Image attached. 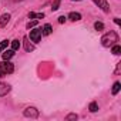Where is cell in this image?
<instances>
[{
  "instance_id": "obj_1",
  "label": "cell",
  "mask_w": 121,
  "mask_h": 121,
  "mask_svg": "<svg viewBox=\"0 0 121 121\" xmlns=\"http://www.w3.org/2000/svg\"><path fill=\"white\" fill-rule=\"evenodd\" d=\"M115 41H118V36L115 31H108L105 33L103 37H101V44L104 47H110V46H114Z\"/></svg>"
},
{
  "instance_id": "obj_2",
  "label": "cell",
  "mask_w": 121,
  "mask_h": 121,
  "mask_svg": "<svg viewBox=\"0 0 121 121\" xmlns=\"http://www.w3.org/2000/svg\"><path fill=\"white\" fill-rule=\"evenodd\" d=\"M14 71V66L13 63H10L9 60H3L2 63H0V74H10Z\"/></svg>"
},
{
  "instance_id": "obj_3",
  "label": "cell",
  "mask_w": 121,
  "mask_h": 121,
  "mask_svg": "<svg viewBox=\"0 0 121 121\" xmlns=\"http://www.w3.org/2000/svg\"><path fill=\"white\" fill-rule=\"evenodd\" d=\"M41 29H36V30H31L30 31V40L34 41V43H39L41 41Z\"/></svg>"
},
{
  "instance_id": "obj_4",
  "label": "cell",
  "mask_w": 121,
  "mask_h": 121,
  "mask_svg": "<svg viewBox=\"0 0 121 121\" xmlns=\"http://www.w3.org/2000/svg\"><path fill=\"white\" fill-rule=\"evenodd\" d=\"M24 117H30V118H37L39 117V110L34 108V107H27L24 110Z\"/></svg>"
},
{
  "instance_id": "obj_5",
  "label": "cell",
  "mask_w": 121,
  "mask_h": 121,
  "mask_svg": "<svg viewBox=\"0 0 121 121\" xmlns=\"http://www.w3.org/2000/svg\"><path fill=\"white\" fill-rule=\"evenodd\" d=\"M93 2H94L104 13H108V12H110V6H108V3H107V0H93Z\"/></svg>"
},
{
  "instance_id": "obj_6",
  "label": "cell",
  "mask_w": 121,
  "mask_h": 121,
  "mask_svg": "<svg viewBox=\"0 0 121 121\" xmlns=\"http://www.w3.org/2000/svg\"><path fill=\"white\" fill-rule=\"evenodd\" d=\"M10 91V86L9 84H4V83H0V97L6 95L7 93Z\"/></svg>"
},
{
  "instance_id": "obj_7",
  "label": "cell",
  "mask_w": 121,
  "mask_h": 121,
  "mask_svg": "<svg viewBox=\"0 0 121 121\" xmlns=\"http://www.w3.org/2000/svg\"><path fill=\"white\" fill-rule=\"evenodd\" d=\"M9 20H10V14H9V13H6V14H3V16H0V29L4 27V26L9 23Z\"/></svg>"
},
{
  "instance_id": "obj_8",
  "label": "cell",
  "mask_w": 121,
  "mask_h": 121,
  "mask_svg": "<svg viewBox=\"0 0 121 121\" xmlns=\"http://www.w3.org/2000/svg\"><path fill=\"white\" fill-rule=\"evenodd\" d=\"M24 48H26V51H33L34 50V46L30 44V41H29L27 37H24Z\"/></svg>"
},
{
  "instance_id": "obj_9",
  "label": "cell",
  "mask_w": 121,
  "mask_h": 121,
  "mask_svg": "<svg viewBox=\"0 0 121 121\" xmlns=\"http://www.w3.org/2000/svg\"><path fill=\"white\" fill-rule=\"evenodd\" d=\"M69 19H70V20H73V22H77V20H80V19H81V14H80V13H74V12H73V13H70V14H69Z\"/></svg>"
},
{
  "instance_id": "obj_10",
  "label": "cell",
  "mask_w": 121,
  "mask_h": 121,
  "mask_svg": "<svg viewBox=\"0 0 121 121\" xmlns=\"http://www.w3.org/2000/svg\"><path fill=\"white\" fill-rule=\"evenodd\" d=\"M13 54H14V50H6V51L3 53V60H9V58H12Z\"/></svg>"
},
{
  "instance_id": "obj_11",
  "label": "cell",
  "mask_w": 121,
  "mask_h": 121,
  "mask_svg": "<svg viewBox=\"0 0 121 121\" xmlns=\"http://www.w3.org/2000/svg\"><path fill=\"white\" fill-rule=\"evenodd\" d=\"M41 33H43L44 36H48V34L51 33V26H50V24H46V26L43 27V31H41Z\"/></svg>"
},
{
  "instance_id": "obj_12",
  "label": "cell",
  "mask_w": 121,
  "mask_h": 121,
  "mask_svg": "<svg viewBox=\"0 0 121 121\" xmlns=\"http://www.w3.org/2000/svg\"><path fill=\"white\" fill-rule=\"evenodd\" d=\"M120 88H121V84H120V83L117 81V83H114V86H112V91H111V93H112V94L115 95V94H117V93L120 91Z\"/></svg>"
},
{
  "instance_id": "obj_13",
  "label": "cell",
  "mask_w": 121,
  "mask_h": 121,
  "mask_svg": "<svg viewBox=\"0 0 121 121\" xmlns=\"http://www.w3.org/2000/svg\"><path fill=\"white\" fill-rule=\"evenodd\" d=\"M19 48H20V41H19V40H13V41H12V50L16 51V50H19Z\"/></svg>"
},
{
  "instance_id": "obj_14",
  "label": "cell",
  "mask_w": 121,
  "mask_h": 121,
  "mask_svg": "<svg viewBox=\"0 0 121 121\" xmlns=\"http://www.w3.org/2000/svg\"><path fill=\"white\" fill-rule=\"evenodd\" d=\"M88 108H90V111H91V112H95V111L98 110V104H97L95 101H93V103L90 104V107H88Z\"/></svg>"
},
{
  "instance_id": "obj_15",
  "label": "cell",
  "mask_w": 121,
  "mask_h": 121,
  "mask_svg": "<svg viewBox=\"0 0 121 121\" xmlns=\"http://www.w3.org/2000/svg\"><path fill=\"white\" fill-rule=\"evenodd\" d=\"M112 53H114L115 56H118V54L121 53V47H120L118 44H115V46H112Z\"/></svg>"
},
{
  "instance_id": "obj_16",
  "label": "cell",
  "mask_w": 121,
  "mask_h": 121,
  "mask_svg": "<svg viewBox=\"0 0 121 121\" xmlns=\"http://www.w3.org/2000/svg\"><path fill=\"white\" fill-rule=\"evenodd\" d=\"M7 44H9V41H7V40H3L2 43H0V53H2V51L7 47Z\"/></svg>"
},
{
  "instance_id": "obj_17",
  "label": "cell",
  "mask_w": 121,
  "mask_h": 121,
  "mask_svg": "<svg viewBox=\"0 0 121 121\" xmlns=\"http://www.w3.org/2000/svg\"><path fill=\"white\" fill-rule=\"evenodd\" d=\"M94 27H95V30H98V31H100V30H103V29H104V24H103L101 22H97V23L94 24Z\"/></svg>"
},
{
  "instance_id": "obj_18",
  "label": "cell",
  "mask_w": 121,
  "mask_h": 121,
  "mask_svg": "<svg viewBox=\"0 0 121 121\" xmlns=\"http://www.w3.org/2000/svg\"><path fill=\"white\" fill-rule=\"evenodd\" d=\"M70 120H77V114H69L66 117V121H70Z\"/></svg>"
},
{
  "instance_id": "obj_19",
  "label": "cell",
  "mask_w": 121,
  "mask_h": 121,
  "mask_svg": "<svg viewBox=\"0 0 121 121\" xmlns=\"http://www.w3.org/2000/svg\"><path fill=\"white\" fill-rule=\"evenodd\" d=\"M37 24V22L34 20V22H30V23H27V29H31V27H34Z\"/></svg>"
},
{
  "instance_id": "obj_20",
  "label": "cell",
  "mask_w": 121,
  "mask_h": 121,
  "mask_svg": "<svg viewBox=\"0 0 121 121\" xmlns=\"http://www.w3.org/2000/svg\"><path fill=\"white\" fill-rule=\"evenodd\" d=\"M58 3H60V0H56L54 4H53V10H57L58 9Z\"/></svg>"
},
{
  "instance_id": "obj_21",
  "label": "cell",
  "mask_w": 121,
  "mask_h": 121,
  "mask_svg": "<svg viewBox=\"0 0 121 121\" xmlns=\"http://www.w3.org/2000/svg\"><path fill=\"white\" fill-rule=\"evenodd\" d=\"M64 22H66V17L64 16H60L58 17V23H64Z\"/></svg>"
},
{
  "instance_id": "obj_22",
  "label": "cell",
  "mask_w": 121,
  "mask_h": 121,
  "mask_svg": "<svg viewBox=\"0 0 121 121\" xmlns=\"http://www.w3.org/2000/svg\"><path fill=\"white\" fill-rule=\"evenodd\" d=\"M44 17V14L43 13H39V14H36V19H43Z\"/></svg>"
},
{
  "instance_id": "obj_23",
  "label": "cell",
  "mask_w": 121,
  "mask_h": 121,
  "mask_svg": "<svg viewBox=\"0 0 121 121\" xmlns=\"http://www.w3.org/2000/svg\"><path fill=\"white\" fill-rule=\"evenodd\" d=\"M114 22H115V24H121V20L120 19H114Z\"/></svg>"
}]
</instances>
